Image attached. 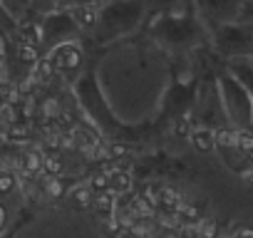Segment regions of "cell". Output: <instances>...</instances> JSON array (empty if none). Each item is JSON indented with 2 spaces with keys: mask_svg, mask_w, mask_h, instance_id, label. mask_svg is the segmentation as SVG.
Listing matches in <instances>:
<instances>
[{
  "mask_svg": "<svg viewBox=\"0 0 253 238\" xmlns=\"http://www.w3.org/2000/svg\"><path fill=\"white\" fill-rule=\"evenodd\" d=\"M45 196H50V198H60L62 196V181H60V176H50L47 181H45Z\"/></svg>",
  "mask_w": 253,
  "mask_h": 238,
  "instance_id": "e0dca14e",
  "label": "cell"
},
{
  "mask_svg": "<svg viewBox=\"0 0 253 238\" xmlns=\"http://www.w3.org/2000/svg\"><path fill=\"white\" fill-rule=\"evenodd\" d=\"M28 5H30L35 13L47 15V13H52V10H55V0H28Z\"/></svg>",
  "mask_w": 253,
  "mask_h": 238,
  "instance_id": "d6986e66",
  "label": "cell"
},
{
  "mask_svg": "<svg viewBox=\"0 0 253 238\" xmlns=\"http://www.w3.org/2000/svg\"><path fill=\"white\" fill-rule=\"evenodd\" d=\"M5 107V102H3V97H0V109H3Z\"/></svg>",
  "mask_w": 253,
  "mask_h": 238,
  "instance_id": "cb8c5ba5",
  "label": "cell"
},
{
  "mask_svg": "<svg viewBox=\"0 0 253 238\" xmlns=\"http://www.w3.org/2000/svg\"><path fill=\"white\" fill-rule=\"evenodd\" d=\"M65 171V161L60 159L57 152H45V164H42V174L47 176H60Z\"/></svg>",
  "mask_w": 253,
  "mask_h": 238,
  "instance_id": "4fadbf2b",
  "label": "cell"
},
{
  "mask_svg": "<svg viewBox=\"0 0 253 238\" xmlns=\"http://www.w3.org/2000/svg\"><path fill=\"white\" fill-rule=\"evenodd\" d=\"M5 218H8V216H5V206L0 203V231H3V226H5Z\"/></svg>",
  "mask_w": 253,
  "mask_h": 238,
  "instance_id": "603a6c76",
  "label": "cell"
},
{
  "mask_svg": "<svg viewBox=\"0 0 253 238\" xmlns=\"http://www.w3.org/2000/svg\"><path fill=\"white\" fill-rule=\"evenodd\" d=\"M251 67H253V65H251Z\"/></svg>",
  "mask_w": 253,
  "mask_h": 238,
  "instance_id": "d4e9b609",
  "label": "cell"
},
{
  "mask_svg": "<svg viewBox=\"0 0 253 238\" xmlns=\"http://www.w3.org/2000/svg\"><path fill=\"white\" fill-rule=\"evenodd\" d=\"M92 206H94L99 213L112 216V211H114V196H112L109 191H99V194L92 198Z\"/></svg>",
  "mask_w": 253,
  "mask_h": 238,
  "instance_id": "5bb4252c",
  "label": "cell"
},
{
  "mask_svg": "<svg viewBox=\"0 0 253 238\" xmlns=\"http://www.w3.org/2000/svg\"><path fill=\"white\" fill-rule=\"evenodd\" d=\"M84 3H99V0H55V10H67V8H75V5H84Z\"/></svg>",
  "mask_w": 253,
  "mask_h": 238,
  "instance_id": "ffe728a7",
  "label": "cell"
},
{
  "mask_svg": "<svg viewBox=\"0 0 253 238\" xmlns=\"http://www.w3.org/2000/svg\"><path fill=\"white\" fill-rule=\"evenodd\" d=\"M196 3H199L201 18H206L213 28L236 23V18L241 15V8H243V0H196Z\"/></svg>",
  "mask_w": 253,
  "mask_h": 238,
  "instance_id": "52a82bcc",
  "label": "cell"
},
{
  "mask_svg": "<svg viewBox=\"0 0 253 238\" xmlns=\"http://www.w3.org/2000/svg\"><path fill=\"white\" fill-rule=\"evenodd\" d=\"M72 20L77 23L80 30H94L97 25V18H99V5L97 3H84V5H75V8H67Z\"/></svg>",
  "mask_w": 253,
  "mask_h": 238,
  "instance_id": "ba28073f",
  "label": "cell"
},
{
  "mask_svg": "<svg viewBox=\"0 0 253 238\" xmlns=\"http://www.w3.org/2000/svg\"><path fill=\"white\" fill-rule=\"evenodd\" d=\"M92 191H107L109 186V174L107 171H99V174H92L89 176V184H87Z\"/></svg>",
  "mask_w": 253,
  "mask_h": 238,
  "instance_id": "ac0fdd59",
  "label": "cell"
},
{
  "mask_svg": "<svg viewBox=\"0 0 253 238\" xmlns=\"http://www.w3.org/2000/svg\"><path fill=\"white\" fill-rule=\"evenodd\" d=\"M218 87H221V97H223V109L231 117V122L243 132L251 129L253 127V99L246 92V87L233 75H223Z\"/></svg>",
  "mask_w": 253,
  "mask_h": 238,
  "instance_id": "3957f363",
  "label": "cell"
},
{
  "mask_svg": "<svg viewBox=\"0 0 253 238\" xmlns=\"http://www.w3.org/2000/svg\"><path fill=\"white\" fill-rule=\"evenodd\" d=\"M152 35L171 50H186L199 42L201 25L191 15H164L152 25Z\"/></svg>",
  "mask_w": 253,
  "mask_h": 238,
  "instance_id": "7a4b0ae2",
  "label": "cell"
},
{
  "mask_svg": "<svg viewBox=\"0 0 253 238\" xmlns=\"http://www.w3.org/2000/svg\"><path fill=\"white\" fill-rule=\"evenodd\" d=\"M176 238H201V233H199V228H194V226H184V228H179Z\"/></svg>",
  "mask_w": 253,
  "mask_h": 238,
  "instance_id": "44dd1931",
  "label": "cell"
},
{
  "mask_svg": "<svg viewBox=\"0 0 253 238\" xmlns=\"http://www.w3.org/2000/svg\"><path fill=\"white\" fill-rule=\"evenodd\" d=\"M109 174V186H107V191L117 198V196H124V194H129L132 191V176L129 174H126L124 169H112V171H107Z\"/></svg>",
  "mask_w": 253,
  "mask_h": 238,
  "instance_id": "9c48e42d",
  "label": "cell"
},
{
  "mask_svg": "<svg viewBox=\"0 0 253 238\" xmlns=\"http://www.w3.org/2000/svg\"><path fill=\"white\" fill-rule=\"evenodd\" d=\"M42 164H45V152H42V149H30V152L23 154V159H20L23 174H30V176L42 174Z\"/></svg>",
  "mask_w": 253,
  "mask_h": 238,
  "instance_id": "30bf717a",
  "label": "cell"
},
{
  "mask_svg": "<svg viewBox=\"0 0 253 238\" xmlns=\"http://www.w3.org/2000/svg\"><path fill=\"white\" fill-rule=\"evenodd\" d=\"M45 62L50 65V70H52V75L57 79H72L80 72L82 62H84V52L77 42L70 40V42L55 45L50 50V55L45 57Z\"/></svg>",
  "mask_w": 253,
  "mask_h": 238,
  "instance_id": "8992f818",
  "label": "cell"
},
{
  "mask_svg": "<svg viewBox=\"0 0 253 238\" xmlns=\"http://www.w3.org/2000/svg\"><path fill=\"white\" fill-rule=\"evenodd\" d=\"M213 45L218 55L228 60L253 57V28L241 23H226L213 28Z\"/></svg>",
  "mask_w": 253,
  "mask_h": 238,
  "instance_id": "277c9868",
  "label": "cell"
},
{
  "mask_svg": "<svg viewBox=\"0 0 253 238\" xmlns=\"http://www.w3.org/2000/svg\"><path fill=\"white\" fill-rule=\"evenodd\" d=\"M67 198H70V206L72 208H89L92 206V198H94V191L89 189V186H77V189H72L70 194H67Z\"/></svg>",
  "mask_w": 253,
  "mask_h": 238,
  "instance_id": "8fae6325",
  "label": "cell"
},
{
  "mask_svg": "<svg viewBox=\"0 0 253 238\" xmlns=\"http://www.w3.org/2000/svg\"><path fill=\"white\" fill-rule=\"evenodd\" d=\"M142 15H144V5L139 0H117V3L102 5L94 25V35L99 38V42L122 38L139 25Z\"/></svg>",
  "mask_w": 253,
  "mask_h": 238,
  "instance_id": "6da1fadb",
  "label": "cell"
},
{
  "mask_svg": "<svg viewBox=\"0 0 253 238\" xmlns=\"http://www.w3.org/2000/svg\"><path fill=\"white\" fill-rule=\"evenodd\" d=\"M15 25H18V20L10 15V10L3 5V0H0V30H3L8 38L15 33Z\"/></svg>",
  "mask_w": 253,
  "mask_h": 238,
  "instance_id": "9a60e30c",
  "label": "cell"
},
{
  "mask_svg": "<svg viewBox=\"0 0 253 238\" xmlns=\"http://www.w3.org/2000/svg\"><path fill=\"white\" fill-rule=\"evenodd\" d=\"M117 238H142V236H137V233H134V231H129V228H124Z\"/></svg>",
  "mask_w": 253,
  "mask_h": 238,
  "instance_id": "7402d4cb",
  "label": "cell"
},
{
  "mask_svg": "<svg viewBox=\"0 0 253 238\" xmlns=\"http://www.w3.org/2000/svg\"><path fill=\"white\" fill-rule=\"evenodd\" d=\"M80 33L77 23L72 20L70 10H52L47 13L42 20H40V47H55V45H62V42H70L75 40Z\"/></svg>",
  "mask_w": 253,
  "mask_h": 238,
  "instance_id": "5b68a950",
  "label": "cell"
},
{
  "mask_svg": "<svg viewBox=\"0 0 253 238\" xmlns=\"http://www.w3.org/2000/svg\"><path fill=\"white\" fill-rule=\"evenodd\" d=\"M18 184V174L13 169H3L0 171V194H10Z\"/></svg>",
  "mask_w": 253,
  "mask_h": 238,
  "instance_id": "2e32d148",
  "label": "cell"
},
{
  "mask_svg": "<svg viewBox=\"0 0 253 238\" xmlns=\"http://www.w3.org/2000/svg\"><path fill=\"white\" fill-rule=\"evenodd\" d=\"M191 142H194V147H196L199 152H211V149L216 147V137H213L211 129H196V132L191 134Z\"/></svg>",
  "mask_w": 253,
  "mask_h": 238,
  "instance_id": "7c38bea8",
  "label": "cell"
}]
</instances>
